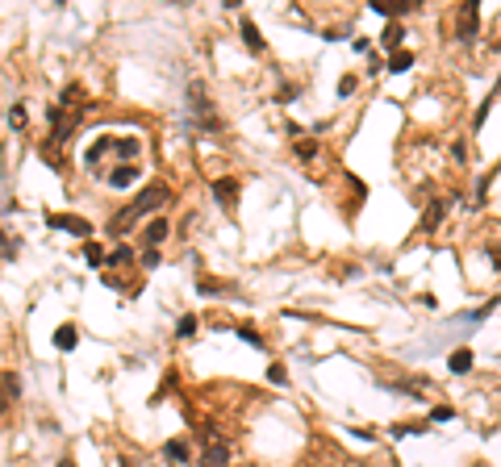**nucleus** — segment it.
<instances>
[{
    "label": "nucleus",
    "mask_w": 501,
    "mask_h": 467,
    "mask_svg": "<svg viewBox=\"0 0 501 467\" xmlns=\"http://www.w3.org/2000/svg\"><path fill=\"white\" fill-rule=\"evenodd\" d=\"M163 204H172V188L155 180V184H150V188H142V192H138V196H134V200L126 204V209H121V213H117V217L109 221V234H113V238L130 234V230H134V226H138L142 217H150V213H159Z\"/></svg>",
    "instance_id": "obj_1"
},
{
    "label": "nucleus",
    "mask_w": 501,
    "mask_h": 467,
    "mask_svg": "<svg viewBox=\"0 0 501 467\" xmlns=\"http://www.w3.org/2000/svg\"><path fill=\"white\" fill-rule=\"evenodd\" d=\"M138 150H142L138 138H113V134H105V138H96V142L84 150V163H88V167H100V159H105V154H117V159L134 163Z\"/></svg>",
    "instance_id": "obj_2"
},
{
    "label": "nucleus",
    "mask_w": 501,
    "mask_h": 467,
    "mask_svg": "<svg viewBox=\"0 0 501 467\" xmlns=\"http://www.w3.org/2000/svg\"><path fill=\"white\" fill-rule=\"evenodd\" d=\"M188 100H192L188 109H192L200 121H205V130H222V121L209 113V96H205V84H200V80H196V84H188Z\"/></svg>",
    "instance_id": "obj_3"
},
{
    "label": "nucleus",
    "mask_w": 501,
    "mask_h": 467,
    "mask_svg": "<svg viewBox=\"0 0 501 467\" xmlns=\"http://www.w3.org/2000/svg\"><path fill=\"white\" fill-rule=\"evenodd\" d=\"M46 226H55V230H67V234H75V238L92 242V226H88L84 217H67V213H46Z\"/></svg>",
    "instance_id": "obj_4"
},
{
    "label": "nucleus",
    "mask_w": 501,
    "mask_h": 467,
    "mask_svg": "<svg viewBox=\"0 0 501 467\" xmlns=\"http://www.w3.org/2000/svg\"><path fill=\"white\" fill-rule=\"evenodd\" d=\"M476 25H480V5H460L456 38H460V42H472V38H476Z\"/></svg>",
    "instance_id": "obj_5"
},
{
    "label": "nucleus",
    "mask_w": 501,
    "mask_h": 467,
    "mask_svg": "<svg viewBox=\"0 0 501 467\" xmlns=\"http://www.w3.org/2000/svg\"><path fill=\"white\" fill-rule=\"evenodd\" d=\"M414 9H418L414 0H372V13H380V17H406Z\"/></svg>",
    "instance_id": "obj_6"
},
{
    "label": "nucleus",
    "mask_w": 501,
    "mask_h": 467,
    "mask_svg": "<svg viewBox=\"0 0 501 467\" xmlns=\"http://www.w3.org/2000/svg\"><path fill=\"white\" fill-rule=\"evenodd\" d=\"M447 209H451V204H447V200H430V204H426V213H422V234H434V230L443 226V217H447Z\"/></svg>",
    "instance_id": "obj_7"
},
{
    "label": "nucleus",
    "mask_w": 501,
    "mask_h": 467,
    "mask_svg": "<svg viewBox=\"0 0 501 467\" xmlns=\"http://www.w3.org/2000/svg\"><path fill=\"white\" fill-rule=\"evenodd\" d=\"M213 196L226 204V209H234V200H238V180L226 176V180H213Z\"/></svg>",
    "instance_id": "obj_8"
},
{
    "label": "nucleus",
    "mask_w": 501,
    "mask_h": 467,
    "mask_svg": "<svg viewBox=\"0 0 501 467\" xmlns=\"http://www.w3.org/2000/svg\"><path fill=\"white\" fill-rule=\"evenodd\" d=\"M447 368H451V376H468V372H472V350H468V346H460V350H451V359H447Z\"/></svg>",
    "instance_id": "obj_9"
},
{
    "label": "nucleus",
    "mask_w": 501,
    "mask_h": 467,
    "mask_svg": "<svg viewBox=\"0 0 501 467\" xmlns=\"http://www.w3.org/2000/svg\"><path fill=\"white\" fill-rule=\"evenodd\" d=\"M163 238H167V221H163V217H155V221H150V226L142 230V242H146V250H155Z\"/></svg>",
    "instance_id": "obj_10"
},
{
    "label": "nucleus",
    "mask_w": 501,
    "mask_h": 467,
    "mask_svg": "<svg viewBox=\"0 0 501 467\" xmlns=\"http://www.w3.org/2000/svg\"><path fill=\"white\" fill-rule=\"evenodd\" d=\"M134 180H138V167H134V163H121V167L109 171V184H113V188H130Z\"/></svg>",
    "instance_id": "obj_11"
},
{
    "label": "nucleus",
    "mask_w": 501,
    "mask_h": 467,
    "mask_svg": "<svg viewBox=\"0 0 501 467\" xmlns=\"http://www.w3.org/2000/svg\"><path fill=\"white\" fill-rule=\"evenodd\" d=\"M205 467H226V442H218V438H209V446H205V459H200Z\"/></svg>",
    "instance_id": "obj_12"
},
{
    "label": "nucleus",
    "mask_w": 501,
    "mask_h": 467,
    "mask_svg": "<svg viewBox=\"0 0 501 467\" xmlns=\"http://www.w3.org/2000/svg\"><path fill=\"white\" fill-rule=\"evenodd\" d=\"M242 42H246L250 50H255V55H259V50H264V38H259V25H255V21H250V17H242Z\"/></svg>",
    "instance_id": "obj_13"
},
{
    "label": "nucleus",
    "mask_w": 501,
    "mask_h": 467,
    "mask_svg": "<svg viewBox=\"0 0 501 467\" xmlns=\"http://www.w3.org/2000/svg\"><path fill=\"white\" fill-rule=\"evenodd\" d=\"M401 38H406V29H401V25H384V50H388V55H397V50H401Z\"/></svg>",
    "instance_id": "obj_14"
},
{
    "label": "nucleus",
    "mask_w": 501,
    "mask_h": 467,
    "mask_svg": "<svg viewBox=\"0 0 501 467\" xmlns=\"http://www.w3.org/2000/svg\"><path fill=\"white\" fill-rule=\"evenodd\" d=\"M414 67V50H397V55L388 59V71L393 75H401V71H410Z\"/></svg>",
    "instance_id": "obj_15"
},
{
    "label": "nucleus",
    "mask_w": 501,
    "mask_h": 467,
    "mask_svg": "<svg viewBox=\"0 0 501 467\" xmlns=\"http://www.w3.org/2000/svg\"><path fill=\"white\" fill-rule=\"evenodd\" d=\"M163 455L176 459V463H188V442H184V438H172V442L163 446Z\"/></svg>",
    "instance_id": "obj_16"
},
{
    "label": "nucleus",
    "mask_w": 501,
    "mask_h": 467,
    "mask_svg": "<svg viewBox=\"0 0 501 467\" xmlns=\"http://www.w3.org/2000/svg\"><path fill=\"white\" fill-rule=\"evenodd\" d=\"M55 346H59V350H71V346H75V326H59V330H55Z\"/></svg>",
    "instance_id": "obj_17"
},
{
    "label": "nucleus",
    "mask_w": 501,
    "mask_h": 467,
    "mask_svg": "<svg viewBox=\"0 0 501 467\" xmlns=\"http://www.w3.org/2000/svg\"><path fill=\"white\" fill-rule=\"evenodd\" d=\"M238 338H242L246 346H255V350H264V338H259V330H250V326H238Z\"/></svg>",
    "instance_id": "obj_18"
},
{
    "label": "nucleus",
    "mask_w": 501,
    "mask_h": 467,
    "mask_svg": "<svg viewBox=\"0 0 501 467\" xmlns=\"http://www.w3.org/2000/svg\"><path fill=\"white\" fill-rule=\"evenodd\" d=\"M84 254H88V263H109V259H105V250H100V242H84Z\"/></svg>",
    "instance_id": "obj_19"
},
{
    "label": "nucleus",
    "mask_w": 501,
    "mask_h": 467,
    "mask_svg": "<svg viewBox=\"0 0 501 467\" xmlns=\"http://www.w3.org/2000/svg\"><path fill=\"white\" fill-rule=\"evenodd\" d=\"M296 154H301V159H314V154H318V142H310V138H296Z\"/></svg>",
    "instance_id": "obj_20"
},
{
    "label": "nucleus",
    "mask_w": 501,
    "mask_h": 467,
    "mask_svg": "<svg viewBox=\"0 0 501 467\" xmlns=\"http://www.w3.org/2000/svg\"><path fill=\"white\" fill-rule=\"evenodd\" d=\"M0 259H17V242H13L5 230H0Z\"/></svg>",
    "instance_id": "obj_21"
},
{
    "label": "nucleus",
    "mask_w": 501,
    "mask_h": 467,
    "mask_svg": "<svg viewBox=\"0 0 501 467\" xmlns=\"http://www.w3.org/2000/svg\"><path fill=\"white\" fill-rule=\"evenodd\" d=\"M196 334V318H180V326H176V338H192Z\"/></svg>",
    "instance_id": "obj_22"
},
{
    "label": "nucleus",
    "mask_w": 501,
    "mask_h": 467,
    "mask_svg": "<svg viewBox=\"0 0 501 467\" xmlns=\"http://www.w3.org/2000/svg\"><path fill=\"white\" fill-rule=\"evenodd\" d=\"M451 418H456V409H447V405H434L430 409V422H451Z\"/></svg>",
    "instance_id": "obj_23"
},
{
    "label": "nucleus",
    "mask_w": 501,
    "mask_h": 467,
    "mask_svg": "<svg viewBox=\"0 0 501 467\" xmlns=\"http://www.w3.org/2000/svg\"><path fill=\"white\" fill-rule=\"evenodd\" d=\"M9 125H13V130L25 125V105H13V109H9Z\"/></svg>",
    "instance_id": "obj_24"
},
{
    "label": "nucleus",
    "mask_w": 501,
    "mask_h": 467,
    "mask_svg": "<svg viewBox=\"0 0 501 467\" xmlns=\"http://www.w3.org/2000/svg\"><path fill=\"white\" fill-rule=\"evenodd\" d=\"M130 254H134L130 246H113V254H109V263H113V267H117V263H130Z\"/></svg>",
    "instance_id": "obj_25"
},
{
    "label": "nucleus",
    "mask_w": 501,
    "mask_h": 467,
    "mask_svg": "<svg viewBox=\"0 0 501 467\" xmlns=\"http://www.w3.org/2000/svg\"><path fill=\"white\" fill-rule=\"evenodd\" d=\"M268 380H272V384H288V372L280 368V363H272V368H268Z\"/></svg>",
    "instance_id": "obj_26"
},
{
    "label": "nucleus",
    "mask_w": 501,
    "mask_h": 467,
    "mask_svg": "<svg viewBox=\"0 0 501 467\" xmlns=\"http://www.w3.org/2000/svg\"><path fill=\"white\" fill-rule=\"evenodd\" d=\"M351 92H356V75H342L338 80V96H351Z\"/></svg>",
    "instance_id": "obj_27"
},
{
    "label": "nucleus",
    "mask_w": 501,
    "mask_h": 467,
    "mask_svg": "<svg viewBox=\"0 0 501 467\" xmlns=\"http://www.w3.org/2000/svg\"><path fill=\"white\" fill-rule=\"evenodd\" d=\"M9 405H13V388H9V384H0V413H5Z\"/></svg>",
    "instance_id": "obj_28"
},
{
    "label": "nucleus",
    "mask_w": 501,
    "mask_h": 467,
    "mask_svg": "<svg viewBox=\"0 0 501 467\" xmlns=\"http://www.w3.org/2000/svg\"><path fill=\"white\" fill-rule=\"evenodd\" d=\"M497 92H501V75H497Z\"/></svg>",
    "instance_id": "obj_29"
}]
</instances>
